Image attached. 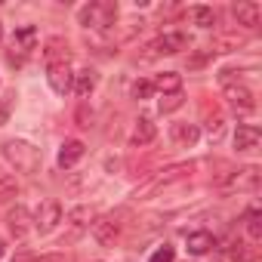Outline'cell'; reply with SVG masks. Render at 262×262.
I'll use <instances>...</instances> for the list:
<instances>
[{"label": "cell", "mask_w": 262, "mask_h": 262, "mask_svg": "<svg viewBox=\"0 0 262 262\" xmlns=\"http://www.w3.org/2000/svg\"><path fill=\"white\" fill-rule=\"evenodd\" d=\"M0 148H4L7 164H10L16 173L31 176V173H37V170H40V151H37L31 142H25V139H7Z\"/></svg>", "instance_id": "cell-1"}, {"label": "cell", "mask_w": 262, "mask_h": 262, "mask_svg": "<svg viewBox=\"0 0 262 262\" xmlns=\"http://www.w3.org/2000/svg\"><path fill=\"white\" fill-rule=\"evenodd\" d=\"M114 19H117V4H111V0H93V4H83L77 10V22L93 31H108Z\"/></svg>", "instance_id": "cell-2"}, {"label": "cell", "mask_w": 262, "mask_h": 262, "mask_svg": "<svg viewBox=\"0 0 262 262\" xmlns=\"http://www.w3.org/2000/svg\"><path fill=\"white\" fill-rule=\"evenodd\" d=\"M188 173H191V167H188V164H176V167L161 170V176H155V179H148L142 188H136V201H148V198H151V194H158L161 188H170V185H176V182L188 179Z\"/></svg>", "instance_id": "cell-3"}, {"label": "cell", "mask_w": 262, "mask_h": 262, "mask_svg": "<svg viewBox=\"0 0 262 262\" xmlns=\"http://www.w3.org/2000/svg\"><path fill=\"white\" fill-rule=\"evenodd\" d=\"M123 210L120 213H105V216H96L93 222H90V231H93V237L102 244V247H111L117 237H120V231H123Z\"/></svg>", "instance_id": "cell-4"}, {"label": "cell", "mask_w": 262, "mask_h": 262, "mask_svg": "<svg viewBox=\"0 0 262 262\" xmlns=\"http://www.w3.org/2000/svg\"><path fill=\"white\" fill-rule=\"evenodd\" d=\"M222 90H225V102H228L231 111H237V114L256 111V96H253V90L244 86L241 80H237V83H228V86H222Z\"/></svg>", "instance_id": "cell-5"}, {"label": "cell", "mask_w": 262, "mask_h": 262, "mask_svg": "<svg viewBox=\"0 0 262 262\" xmlns=\"http://www.w3.org/2000/svg\"><path fill=\"white\" fill-rule=\"evenodd\" d=\"M188 34L185 31H167V34H161V37H155L151 40V53L155 56H176V53H182V50H188Z\"/></svg>", "instance_id": "cell-6"}, {"label": "cell", "mask_w": 262, "mask_h": 262, "mask_svg": "<svg viewBox=\"0 0 262 262\" xmlns=\"http://www.w3.org/2000/svg\"><path fill=\"white\" fill-rule=\"evenodd\" d=\"M62 216H65V213H62V204L50 198V201H43L40 210L34 213V228H37L40 234H50V231L62 222Z\"/></svg>", "instance_id": "cell-7"}, {"label": "cell", "mask_w": 262, "mask_h": 262, "mask_svg": "<svg viewBox=\"0 0 262 262\" xmlns=\"http://www.w3.org/2000/svg\"><path fill=\"white\" fill-rule=\"evenodd\" d=\"M256 185H259V167H244V170H234L222 179L225 191H253Z\"/></svg>", "instance_id": "cell-8"}, {"label": "cell", "mask_w": 262, "mask_h": 262, "mask_svg": "<svg viewBox=\"0 0 262 262\" xmlns=\"http://www.w3.org/2000/svg\"><path fill=\"white\" fill-rule=\"evenodd\" d=\"M47 80H50L53 93L65 96V93H71V83H74V71H71L68 65H47Z\"/></svg>", "instance_id": "cell-9"}, {"label": "cell", "mask_w": 262, "mask_h": 262, "mask_svg": "<svg viewBox=\"0 0 262 262\" xmlns=\"http://www.w3.org/2000/svg\"><path fill=\"white\" fill-rule=\"evenodd\" d=\"M83 155H86V145H83L80 139H65V142L59 145V158H56V161H59L62 170H71Z\"/></svg>", "instance_id": "cell-10"}, {"label": "cell", "mask_w": 262, "mask_h": 262, "mask_svg": "<svg viewBox=\"0 0 262 262\" xmlns=\"http://www.w3.org/2000/svg\"><path fill=\"white\" fill-rule=\"evenodd\" d=\"M259 139H262V133H259L256 123H237V129H234V148L237 151H253L259 145Z\"/></svg>", "instance_id": "cell-11"}, {"label": "cell", "mask_w": 262, "mask_h": 262, "mask_svg": "<svg viewBox=\"0 0 262 262\" xmlns=\"http://www.w3.org/2000/svg\"><path fill=\"white\" fill-rule=\"evenodd\" d=\"M31 222H34V219H31V213H28L22 204H19V207H13V210L7 213V228H10V234H13V237H25V234H28V228H31Z\"/></svg>", "instance_id": "cell-12"}, {"label": "cell", "mask_w": 262, "mask_h": 262, "mask_svg": "<svg viewBox=\"0 0 262 262\" xmlns=\"http://www.w3.org/2000/svg\"><path fill=\"white\" fill-rule=\"evenodd\" d=\"M170 139H173L176 145H182V148H191V145H198V139H201V126H198V123H173V126H170Z\"/></svg>", "instance_id": "cell-13"}, {"label": "cell", "mask_w": 262, "mask_h": 262, "mask_svg": "<svg viewBox=\"0 0 262 262\" xmlns=\"http://www.w3.org/2000/svg\"><path fill=\"white\" fill-rule=\"evenodd\" d=\"M231 13H234L237 25H247V28H256V25H259V19H262V7H259V4H253V0H241V4H234V7H231Z\"/></svg>", "instance_id": "cell-14"}, {"label": "cell", "mask_w": 262, "mask_h": 262, "mask_svg": "<svg viewBox=\"0 0 262 262\" xmlns=\"http://www.w3.org/2000/svg\"><path fill=\"white\" fill-rule=\"evenodd\" d=\"M155 136H158V126L151 123V117H139L136 126H133V133H129V145H133V148H142V145L155 142Z\"/></svg>", "instance_id": "cell-15"}, {"label": "cell", "mask_w": 262, "mask_h": 262, "mask_svg": "<svg viewBox=\"0 0 262 262\" xmlns=\"http://www.w3.org/2000/svg\"><path fill=\"white\" fill-rule=\"evenodd\" d=\"M43 59H47V65H68V59H71L68 43L62 37H50L43 47Z\"/></svg>", "instance_id": "cell-16"}, {"label": "cell", "mask_w": 262, "mask_h": 262, "mask_svg": "<svg viewBox=\"0 0 262 262\" xmlns=\"http://www.w3.org/2000/svg\"><path fill=\"white\" fill-rule=\"evenodd\" d=\"M185 244H188V253L204 256V253H210V250L216 247V237H213L210 231H191V234L185 237Z\"/></svg>", "instance_id": "cell-17"}, {"label": "cell", "mask_w": 262, "mask_h": 262, "mask_svg": "<svg viewBox=\"0 0 262 262\" xmlns=\"http://www.w3.org/2000/svg\"><path fill=\"white\" fill-rule=\"evenodd\" d=\"M151 86L158 90V93H182V74H176V71H161L155 80H151Z\"/></svg>", "instance_id": "cell-18"}, {"label": "cell", "mask_w": 262, "mask_h": 262, "mask_svg": "<svg viewBox=\"0 0 262 262\" xmlns=\"http://www.w3.org/2000/svg\"><path fill=\"white\" fill-rule=\"evenodd\" d=\"M34 43H37V28H34V25H22V28H16V34H13V47H19L22 53H31Z\"/></svg>", "instance_id": "cell-19"}, {"label": "cell", "mask_w": 262, "mask_h": 262, "mask_svg": "<svg viewBox=\"0 0 262 262\" xmlns=\"http://www.w3.org/2000/svg\"><path fill=\"white\" fill-rule=\"evenodd\" d=\"M71 90H74L80 99H86V96L96 90V71H90V68L77 71V74H74V83H71Z\"/></svg>", "instance_id": "cell-20"}, {"label": "cell", "mask_w": 262, "mask_h": 262, "mask_svg": "<svg viewBox=\"0 0 262 262\" xmlns=\"http://www.w3.org/2000/svg\"><path fill=\"white\" fill-rule=\"evenodd\" d=\"M188 16H191V22H194L198 28H213V25H216V10H213V7H191Z\"/></svg>", "instance_id": "cell-21"}, {"label": "cell", "mask_w": 262, "mask_h": 262, "mask_svg": "<svg viewBox=\"0 0 262 262\" xmlns=\"http://www.w3.org/2000/svg\"><path fill=\"white\" fill-rule=\"evenodd\" d=\"M65 219H68V225H71L74 231H80V228H90V222H93L96 216H93V210H90V207H74Z\"/></svg>", "instance_id": "cell-22"}, {"label": "cell", "mask_w": 262, "mask_h": 262, "mask_svg": "<svg viewBox=\"0 0 262 262\" xmlns=\"http://www.w3.org/2000/svg\"><path fill=\"white\" fill-rule=\"evenodd\" d=\"M244 231H247V237H250L253 244H259V241H262V213L250 210L247 219H244Z\"/></svg>", "instance_id": "cell-23"}, {"label": "cell", "mask_w": 262, "mask_h": 262, "mask_svg": "<svg viewBox=\"0 0 262 262\" xmlns=\"http://www.w3.org/2000/svg\"><path fill=\"white\" fill-rule=\"evenodd\" d=\"M182 102H185V96H182V93H167V96H161L158 108H161V114H170V111L182 108Z\"/></svg>", "instance_id": "cell-24"}, {"label": "cell", "mask_w": 262, "mask_h": 262, "mask_svg": "<svg viewBox=\"0 0 262 262\" xmlns=\"http://www.w3.org/2000/svg\"><path fill=\"white\" fill-rule=\"evenodd\" d=\"M151 93H155L151 80H136L133 86H129V96H133L136 102H145V99H151Z\"/></svg>", "instance_id": "cell-25"}, {"label": "cell", "mask_w": 262, "mask_h": 262, "mask_svg": "<svg viewBox=\"0 0 262 262\" xmlns=\"http://www.w3.org/2000/svg\"><path fill=\"white\" fill-rule=\"evenodd\" d=\"M13 105H16V93H7L4 99H0V126H4V123H10Z\"/></svg>", "instance_id": "cell-26"}, {"label": "cell", "mask_w": 262, "mask_h": 262, "mask_svg": "<svg viewBox=\"0 0 262 262\" xmlns=\"http://www.w3.org/2000/svg\"><path fill=\"white\" fill-rule=\"evenodd\" d=\"M173 259H176V250H173L170 244H164V247H161V250L148 259V262H173Z\"/></svg>", "instance_id": "cell-27"}, {"label": "cell", "mask_w": 262, "mask_h": 262, "mask_svg": "<svg viewBox=\"0 0 262 262\" xmlns=\"http://www.w3.org/2000/svg\"><path fill=\"white\" fill-rule=\"evenodd\" d=\"M13 262H34V256H28V253H22V256H16Z\"/></svg>", "instance_id": "cell-28"}, {"label": "cell", "mask_w": 262, "mask_h": 262, "mask_svg": "<svg viewBox=\"0 0 262 262\" xmlns=\"http://www.w3.org/2000/svg\"><path fill=\"white\" fill-rule=\"evenodd\" d=\"M0 185H7V173H4V167H0Z\"/></svg>", "instance_id": "cell-29"}, {"label": "cell", "mask_w": 262, "mask_h": 262, "mask_svg": "<svg viewBox=\"0 0 262 262\" xmlns=\"http://www.w3.org/2000/svg\"><path fill=\"white\" fill-rule=\"evenodd\" d=\"M4 253H7V247H4V241H0V256H4Z\"/></svg>", "instance_id": "cell-30"}, {"label": "cell", "mask_w": 262, "mask_h": 262, "mask_svg": "<svg viewBox=\"0 0 262 262\" xmlns=\"http://www.w3.org/2000/svg\"><path fill=\"white\" fill-rule=\"evenodd\" d=\"M0 37H4V25H0Z\"/></svg>", "instance_id": "cell-31"}]
</instances>
